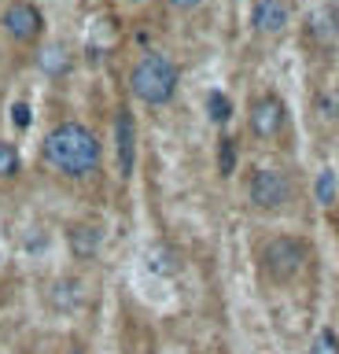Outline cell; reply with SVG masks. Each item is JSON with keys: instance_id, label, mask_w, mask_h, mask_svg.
Masks as SVG:
<instances>
[{"instance_id": "1", "label": "cell", "mask_w": 339, "mask_h": 354, "mask_svg": "<svg viewBox=\"0 0 339 354\" xmlns=\"http://www.w3.org/2000/svg\"><path fill=\"white\" fill-rule=\"evenodd\" d=\"M48 166H56L59 174L67 177H85L100 166V140L89 126L81 122H59L56 129L45 137V148H41Z\"/></svg>"}, {"instance_id": "2", "label": "cell", "mask_w": 339, "mask_h": 354, "mask_svg": "<svg viewBox=\"0 0 339 354\" xmlns=\"http://www.w3.org/2000/svg\"><path fill=\"white\" fill-rule=\"evenodd\" d=\"M177 82H181L177 63L166 59V55H159V52H148L144 59L133 66V74H129V88H133V96L144 100V104H151V107L170 104L173 93H177Z\"/></svg>"}, {"instance_id": "3", "label": "cell", "mask_w": 339, "mask_h": 354, "mask_svg": "<svg viewBox=\"0 0 339 354\" xmlns=\"http://www.w3.org/2000/svg\"><path fill=\"white\" fill-rule=\"evenodd\" d=\"M306 262V243L295 236H273L262 248V273L269 281H291Z\"/></svg>"}, {"instance_id": "4", "label": "cell", "mask_w": 339, "mask_h": 354, "mask_svg": "<svg viewBox=\"0 0 339 354\" xmlns=\"http://www.w3.org/2000/svg\"><path fill=\"white\" fill-rule=\"evenodd\" d=\"M0 22H4L8 37H15L19 44L37 41L41 30H45V15H41V8L30 4V0H12V4L4 8V19Z\"/></svg>"}, {"instance_id": "5", "label": "cell", "mask_w": 339, "mask_h": 354, "mask_svg": "<svg viewBox=\"0 0 339 354\" xmlns=\"http://www.w3.org/2000/svg\"><path fill=\"white\" fill-rule=\"evenodd\" d=\"M247 196H251V203L262 207V210H277V207L288 203L291 185L280 170H255V177H251V185H247Z\"/></svg>"}, {"instance_id": "6", "label": "cell", "mask_w": 339, "mask_h": 354, "mask_svg": "<svg viewBox=\"0 0 339 354\" xmlns=\"http://www.w3.org/2000/svg\"><path fill=\"white\" fill-rule=\"evenodd\" d=\"M284 118H288V111H284L280 104V96H258L255 104H251V133L262 140H269V137H277V133L284 129Z\"/></svg>"}, {"instance_id": "7", "label": "cell", "mask_w": 339, "mask_h": 354, "mask_svg": "<svg viewBox=\"0 0 339 354\" xmlns=\"http://www.w3.org/2000/svg\"><path fill=\"white\" fill-rule=\"evenodd\" d=\"M115 140H118V174L129 177L133 174V162H137V126L126 111L115 118Z\"/></svg>"}, {"instance_id": "8", "label": "cell", "mask_w": 339, "mask_h": 354, "mask_svg": "<svg viewBox=\"0 0 339 354\" xmlns=\"http://www.w3.org/2000/svg\"><path fill=\"white\" fill-rule=\"evenodd\" d=\"M251 26L258 33H280L288 26V4H284V0H255V8H251Z\"/></svg>"}, {"instance_id": "9", "label": "cell", "mask_w": 339, "mask_h": 354, "mask_svg": "<svg viewBox=\"0 0 339 354\" xmlns=\"http://www.w3.org/2000/svg\"><path fill=\"white\" fill-rule=\"evenodd\" d=\"M96 248H100V229H93V225H74L70 229V251L74 254H93Z\"/></svg>"}, {"instance_id": "10", "label": "cell", "mask_w": 339, "mask_h": 354, "mask_svg": "<svg viewBox=\"0 0 339 354\" xmlns=\"http://www.w3.org/2000/svg\"><path fill=\"white\" fill-rule=\"evenodd\" d=\"M310 30H313L317 41H332L339 33V15H336V11H328V8L313 11V15H310Z\"/></svg>"}, {"instance_id": "11", "label": "cell", "mask_w": 339, "mask_h": 354, "mask_svg": "<svg viewBox=\"0 0 339 354\" xmlns=\"http://www.w3.org/2000/svg\"><path fill=\"white\" fill-rule=\"evenodd\" d=\"M67 66H70V55L63 44H52V48L41 52V71L45 74H67Z\"/></svg>"}, {"instance_id": "12", "label": "cell", "mask_w": 339, "mask_h": 354, "mask_svg": "<svg viewBox=\"0 0 339 354\" xmlns=\"http://www.w3.org/2000/svg\"><path fill=\"white\" fill-rule=\"evenodd\" d=\"M206 115H211L214 122H229V118H233V100H229L222 88L206 93Z\"/></svg>"}, {"instance_id": "13", "label": "cell", "mask_w": 339, "mask_h": 354, "mask_svg": "<svg viewBox=\"0 0 339 354\" xmlns=\"http://www.w3.org/2000/svg\"><path fill=\"white\" fill-rule=\"evenodd\" d=\"M52 303L63 306V310L78 306V303H81V284H74V281H59L56 288H52Z\"/></svg>"}, {"instance_id": "14", "label": "cell", "mask_w": 339, "mask_h": 354, "mask_svg": "<svg viewBox=\"0 0 339 354\" xmlns=\"http://www.w3.org/2000/svg\"><path fill=\"white\" fill-rule=\"evenodd\" d=\"M336 188H339V181H336V170H321L317 174V185H313V196H317V203H332L336 199Z\"/></svg>"}, {"instance_id": "15", "label": "cell", "mask_w": 339, "mask_h": 354, "mask_svg": "<svg viewBox=\"0 0 339 354\" xmlns=\"http://www.w3.org/2000/svg\"><path fill=\"white\" fill-rule=\"evenodd\" d=\"M233 170H236V140L222 137V144H217V174L229 177Z\"/></svg>"}, {"instance_id": "16", "label": "cell", "mask_w": 339, "mask_h": 354, "mask_svg": "<svg viewBox=\"0 0 339 354\" xmlns=\"http://www.w3.org/2000/svg\"><path fill=\"white\" fill-rule=\"evenodd\" d=\"M317 115L325 122H339V88H325L317 96Z\"/></svg>"}, {"instance_id": "17", "label": "cell", "mask_w": 339, "mask_h": 354, "mask_svg": "<svg viewBox=\"0 0 339 354\" xmlns=\"http://www.w3.org/2000/svg\"><path fill=\"white\" fill-rule=\"evenodd\" d=\"M15 174H19V148L0 140V177H15Z\"/></svg>"}, {"instance_id": "18", "label": "cell", "mask_w": 339, "mask_h": 354, "mask_svg": "<svg viewBox=\"0 0 339 354\" xmlns=\"http://www.w3.org/2000/svg\"><path fill=\"white\" fill-rule=\"evenodd\" d=\"M310 354H339V336L332 328H321V332H317V339L310 343Z\"/></svg>"}, {"instance_id": "19", "label": "cell", "mask_w": 339, "mask_h": 354, "mask_svg": "<svg viewBox=\"0 0 339 354\" xmlns=\"http://www.w3.org/2000/svg\"><path fill=\"white\" fill-rule=\"evenodd\" d=\"M30 122H34V115H30V104H26V100H15V104H12V126H15L19 133H26Z\"/></svg>"}, {"instance_id": "20", "label": "cell", "mask_w": 339, "mask_h": 354, "mask_svg": "<svg viewBox=\"0 0 339 354\" xmlns=\"http://www.w3.org/2000/svg\"><path fill=\"white\" fill-rule=\"evenodd\" d=\"M151 270H155V273H173V270H177V262H173L170 251L151 248Z\"/></svg>"}, {"instance_id": "21", "label": "cell", "mask_w": 339, "mask_h": 354, "mask_svg": "<svg viewBox=\"0 0 339 354\" xmlns=\"http://www.w3.org/2000/svg\"><path fill=\"white\" fill-rule=\"evenodd\" d=\"M170 4H173V8H181V11H188V8L200 4V0H170Z\"/></svg>"}, {"instance_id": "22", "label": "cell", "mask_w": 339, "mask_h": 354, "mask_svg": "<svg viewBox=\"0 0 339 354\" xmlns=\"http://www.w3.org/2000/svg\"><path fill=\"white\" fill-rule=\"evenodd\" d=\"M70 354H85V351H70Z\"/></svg>"}]
</instances>
